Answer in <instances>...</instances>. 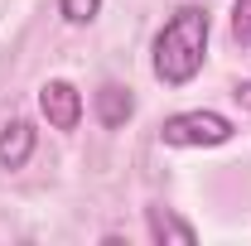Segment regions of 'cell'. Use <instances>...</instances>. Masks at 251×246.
<instances>
[{"label": "cell", "mask_w": 251, "mask_h": 246, "mask_svg": "<svg viewBox=\"0 0 251 246\" xmlns=\"http://www.w3.org/2000/svg\"><path fill=\"white\" fill-rule=\"evenodd\" d=\"M208 34H213L208 10L203 5H179L150 44V73L164 87H188L208 63Z\"/></svg>", "instance_id": "cell-1"}, {"label": "cell", "mask_w": 251, "mask_h": 246, "mask_svg": "<svg viewBox=\"0 0 251 246\" xmlns=\"http://www.w3.org/2000/svg\"><path fill=\"white\" fill-rule=\"evenodd\" d=\"M232 135H237V125L227 121L222 111H208V106H198V111H174V116L159 121V140L174 145V150H218Z\"/></svg>", "instance_id": "cell-2"}, {"label": "cell", "mask_w": 251, "mask_h": 246, "mask_svg": "<svg viewBox=\"0 0 251 246\" xmlns=\"http://www.w3.org/2000/svg\"><path fill=\"white\" fill-rule=\"evenodd\" d=\"M39 111H44V121L53 125V130H77L87 106H82V92L68 77H49L39 87Z\"/></svg>", "instance_id": "cell-3"}, {"label": "cell", "mask_w": 251, "mask_h": 246, "mask_svg": "<svg viewBox=\"0 0 251 246\" xmlns=\"http://www.w3.org/2000/svg\"><path fill=\"white\" fill-rule=\"evenodd\" d=\"M34 145H39V130L34 121L15 116V121L0 125V169H25L34 159Z\"/></svg>", "instance_id": "cell-4"}, {"label": "cell", "mask_w": 251, "mask_h": 246, "mask_svg": "<svg viewBox=\"0 0 251 246\" xmlns=\"http://www.w3.org/2000/svg\"><path fill=\"white\" fill-rule=\"evenodd\" d=\"M92 116L106 125V130H121V125L135 116V92L121 87V82H101L92 92Z\"/></svg>", "instance_id": "cell-5"}, {"label": "cell", "mask_w": 251, "mask_h": 246, "mask_svg": "<svg viewBox=\"0 0 251 246\" xmlns=\"http://www.w3.org/2000/svg\"><path fill=\"white\" fill-rule=\"evenodd\" d=\"M145 222H150V237H155V242H179V246H193V242H198L193 222L174 217L169 208H145Z\"/></svg>", "instance_id": "cell-6"}, {"label": "cell", "mask_w": 251, "mask_h": 246, "mask_svg": "<svg viewBox=\"0 0 251 246\" xmlns=\"http://www.w3.org/2000/svg\"><path fill=\"white\" fill-rule=\"evenodd\" d=\"M58 15L68 20V25H92L97 15H101V0H58Z\"/></svg>", "instance_id": "cell-7"}, {"label": "cell", "mask_w": 251, "mask_h": 246, "mask_svg": "<svg viewBox=\"0 0 251 246\" xmlns=\"http://www.w3.org/2000/svg\"><path fill=\"white\" fill-rule=\"evenodd\" d=\"M232 39L242 49H251V0H237L232 5Z\"/></svg>", "instance_id": "cell-8"}, {"label": "cell", "mask_w": 251, "mask_h": 246, "mask_svg": "<svg viewBox=\"0 0 251 246\" xmlns=\"http://www.w3.org/2000/svg\"><path fill=\"white\" fill-rule=\"evenodd\" d=\"M232 101H237V106H247V111H251V77H247V82H237V87H232Z\"/></svg>", "instance_id": "cell-9"}]
</instances>
